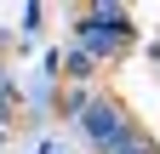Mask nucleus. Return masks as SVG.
Wrapping results in <instances>:
<instances>
[{
  "instance_id": "f257e3e1",
  "label": "nucleus",
  "mask_w": 160,
  "mask_h": 154,
  "mask_svg": "<svg viewBox=\"0 0 160 154\" xmlns=\"http://www.w3.org/2000/svg\"><path fill=\"white\" fill-rule=\"evenodd\" d=\"M86 131H92V143H97V148H120V143H126L120 114H114V108H103V103H92V108H86Z\"/></svg>"
}]
</instances>
